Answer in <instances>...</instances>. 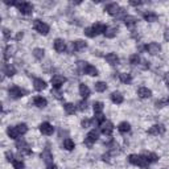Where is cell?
Here are the masks:
<instances>
[{"label":"cell","mask_w":169,"mask_h":169,"mask_svg":"<svg viewBox=\"0 0 169 169\" xmlns=\"http://www.w3.org/2000/svg\"><path fill=\"white\" fill-rule=\"evenodd\" d=\"M128 161H130L132 165H137L140 168H147L148 164H150L147 161V157L141 156V155H130L128 156Z\"/></svg>","instance_id":"1"},{"label":"cell","mask_w":169,"mask_h":169,"mask_svg":"<svg viewBox=\"0 0 169 169\" xmlns=\"http://www.w3.org/2000/svg\"><path fill=\"white\" fill-rule=\"evenodd\" d=\"M33 28H34V31L38 32L40 34H48L49 33V25L45 23H42L41 20H34L33 21Z\"/></svg>","instance_id":"2"},{"label":"cell","mask_w":169,"mask_h":169,"mask_svg":"<svg viewBox=\"0 0 169 169\" xmlns=\"http://www.w3.org/2000/svg\"><path fill=\"white\" fill-rule=\"evenodd\" d=\"M16 7L23 15H31L33 12V6L28 2H21V3H16Z\"/></svg>","instance_id":"3"},{"label":"cell","mask_w":169,"mask_h":169,"mask_svg":"<svg viewBox=\"0 0 169 169\" xmlns=\"http://www.w3.org/2000/svg\"><path fill=\"white\" fill-rule=\"evenodd\" d=\"M9 95H11L12 98L15 99H17V98H21L24 95H27L28 91L27 90H24V89L21 87H19V86H12V87H9Z\"/></svg>","instance_id":"4"},{"label":"cell","mask_w":169,"mask_h":169,"mask_svg":"<svg viewBox=\"0 0 169 169\" xmlns=\"http://www.w3.org/2000/svg\"><path fill=\"white\" fill-rule=\"evenodd\" d=\"M40 132L42 133V135H46V136H50L52 133L54 132V127L52 126L50 123L48 122H44L40 124Z\"/></svg>","instance_id":"5"},{"label":"cell","mask_w":169,"mask_h":169,"mask_svg":"<svg viewBox=\"0 0 169 169\" xmlns=\"http://www.w3.org/2000/svg\"><path fill=\"white\" fill-rule=\"evenodd\" d=\"M52 86L56 89V90H58V89H61V86L63 83L66 82V78L63 77V76H59V74H56L53 78H52Z\"/></svg>","instance_id":"6"},{"label":"cell","mask_w":169,"mask_h":169,"mask_svg":"<svg viewBox=\"0 0 169 169\" xmlns=\"http://www.w3.org/2000/svg\"><path fill=\"white\" fill-rule=\"evenodd\" d=\"M112 131H114V124H112L111 122L106 120V122H103V123L101 124V132L103 133V135L110 136L111 133H112Z\"/></svg>","instance_id":"7"},{"label":"cell","mask_w":169,"mask_h":169,"mask_svg":"<svg viewBox=\"0 0 169 169\" xmlns=\"http://www.w3.org/2000/svg\"><path fill=\"white\" fill-rule=\"evenodd\" d=\"M98 137H99V133H98V131H95V130H93V131H90L86 135V139H84V143L86 144H89V145H91V144H94L97 140H98Z\"/></svg>","instance_id":"8"},{"label":"cell","mask_w":169,"mask_h":169,"mask_svg":"<svg viewBox=\"0 0 169 169\" xmlns=\"http://www.w3.org/2000/svg\"><path fill=\"white\" fill-rule=\"evenodd\" d=\"M104 9H106L107 13H110L111 16H116V15H119V12H120L122 8L119 7L116 3H111V4H107Z\"/></svg>","instance_id":"9"},{"label":"cell","mask_w":169,"mask_h":169,"mask_svg":"<svg viewBox=\"0 0 169 169\" xmlns=\"http://www.w3.org/2000/svg\"><path fill=\"white\" fill-rule=\"evenodd\" d=\"M145 49H147V52L150 53V54H152V56H155V54L160 53L161 46L158 45L157 42H151V44H148V45L145 46Z\"/></svg>","instance_id":"10"},{"label":"cell","mask_w":169,"mask_h":169,"mask_svg":"<svg viewBox=\"0 0 169 169\" xmlns=\"http://www.w3.org/2000/svg\"><path fill=\"white\" fill-rule=\"evenodd\" d=\"M16 147L19 148V151L21 152V153H27V155H31V153H32L31 148H29V145L24 140H19L16 143Z\"/></svg>","instance_id":"11"},{"label":"cell","mask_w":169,"mask_h":169,"mask_svg":"<svg viewBox=\"0 0 169 169\" xmlns=\"http://www.w3.org/2000/svg\"><path fill=\"white\" fill-rule=\"evenodd\" d=\"M164 132H165V127H164L162 124H155V126H152L150 128V131H148L150 135H160V133H164Z\"/></svg>","instance_id":"12"},{"label":"cell","mask_w":169,"mask_h":169,"mask_svg":"<svg viewBox=\"0 0 169 169\" xmlns=\"http://www.w3.org/2000/svg\"><path fill=\"white\" fill-rule=\"evenodd\" d=\"M41 158L44 160V162H45L46 165H52V164H53V155H52V152L49 150H44L42 151Z\"/></svg>","instance_id":"13"},{"label":"cell","mask_w":169,"mask_h":169,"mask_svg":"<svg viewBox=\"0 0 169 169\" xmlns=\"http://www.w3.org/2000/svg\"><path fill=\"white\" fill-rule=\"evenodd\" d=\"M54 49H56V52H58V53H63L66 50L65 41H63L62 38H57L56 41H54Z\"/></svg>","instance_id":"14"},{"label":"cell","mask_w":169,"mask_h":169,"mask_svg":"<svg viewBox=\"0 0 169 169\" xmlns=\"http://www.w3.org/2000/svg\"><path fill=\"white\" fill-rule=\"evenodd\" d=\"M143 17H144V20H145V21H148V23L157 21V19H158L157 13L153 12V11H147V12H144V13H143Z\"/></svg>","instance_id":"15"},{"label":"cell","mask_w":169,"mask_h":169,"mask_svg":"<svg viewBox=\"0 0 169 169\" xmlns=\"http://www.w3.org/2000/svg\"><path fill=\"white\" fill-rule=\"evenodd\" d=\"M86 46H87L86 41H83V40H77V41H74V42L72 44V52H73V50L79 52V50H82V49H84Z\"/></svg>","instance_id":"16"},{"label":"cell","mask_w":169,"mask_h":169,"mask_svg":"<svg viewBox=\"0 0 169 169\" xmlns=\"http://www.w3.org/2000/svg\"><path fill=\"white\" fill-rule=\"evenodd\" d=\"M82 73H83V74H87V76H91V77H97V76H98V70L95 69V66L89 65V63H86V66L83 67Z\"/></svg>","instance_id":"17"},{"label":"cell","mask_w":169,"mask_h":169,"mask_svg":"<svg viewBox=\"0 0 169 169\" xmlns=\"http://www.w3.org/2000/svg\"><path fill=\"white\" fill-rule=\"evenodd\" d=\"M33 86H34V89H36L37 91H41V90H45V89H46V82L44 81V79H41V78H36L33 81Z\"/></svg>","instance_id":"18"},{"label":"cell","mask_w":169,"mask_h":169,"mask_svg":"<svg viewBox=\"0 0 169 169\" xmlns=\"http://www.w3.org/2000/svg\"><path fill=\"white\" fill-rule=\"evenodd\" d=\"M137 95L140 97L141 99H147V98H151L152 91H151L148 87H140V89L137 90Z\"/></svg>","instance_id":"19"},{"label":"cell","mask_w":169,"mask_h":169,"mask_svg":"<svg viewBox=\"0 0 169 169\" xmlns=\"http://www.w3.org/2000/svg\"><path fill=\"white\" fill-rule=\"evenodd\" d=\"M106 61L110 63L111 66H115V65H118V63H119V57L116 56L115 53H108L106 56Z\"/></svg>","instance_id":"20"},{"label":"cell","mask_w":169,"mask_h":169,"mask_svg":"<svg viewBox=\"0 0 169 169\" xmlns=\"http://www.w3.org/2000/svg\"><path fill=\"white\" fill-rule=\"evenodd\" d=\"M93 29H94V32H95V34L98 36V34H101V33H106L107 27L102 23H97V24H94L93 25Z\"/></svg>","instance_id":"21"},{"label":"cell","mask_w":169,"mask_h":169,"mask_svg":"<svg viewBox=\"0 0 169 169\" xmlns=\"http://www.w3.org/2000/svg\"><path fill=\"white\" fill-rule=\"evenodd\" d=\"M33 103H34V106H37L40 108H44V107H46L48 101L44 97H36L33 99Z\"/></svg>","instance_id":"22"},{"label":"cell","mask_w":169,"mask_h":169,"mask_svg":"<svg viewBox=\"0 0 169 169\" xmlns=\"http://www.w3.org/2000/svg\"><path fill=\"white\" fill-rule=\"evenodd\" d=\"M111 101L115 103V104H120V103H123V101H124V98H123V95L120 93H118V91H114L112 94H111Z\"/></svg>","instance_id":"23"},{"label":"cell","mask_w":169,"mask_h":169,"mask_svg":"<svg viewBox=\"0 0 169 169\" xmlns=\"http://www.w3.org/2000/svg\"><path fill=\"white\" fill-rule=\"evenodd\" d=\"M7 133H8V136L11 137V139H19V136H21L19 133V131H17V128H16V126L15 127H8V130H7Z\"/></svg>","instance_id":"24"},{"label":"cell","mask_w":169,"mask_h":169,"mask_svg":"<svg viewBox=\"0 0 169 169\" xmlns=\"http://www.w3.org/2000/svg\"><path fill=\"white\" fill-rule=\"evenodd\" d=\"M79 94L82 95V98H87L90 95V89L87 87V84H84V83L79 84Z\"/></svg>","instance_id":"25"},{"label":"cell","mask_w":169,"mask_h":169,"mask_svg":"<svg viewBox=\"0 0 169 169\" xmlns=\"http://www.w3.org/2000/svg\"><path fill=\"white\" fill-rule=\"evenodd\" d=\"M62 147L65 148L66 151H73L74 150V147H76V144H74V141L72 140V139H65V140H63V144H62Z\"/></svg>","instance_id":"26"},{"label":"cell","mask_w":169,"mask_h":169,"mask_svg":"<svg viewBox=\"0 0 169 169\" xmlns=\"http://www.w3.org/2000/svg\"><path fill=\"white\" fill-rule=\"evenodd\" d=\"M116 33H118L116 27H110V28L107 27V31H106V33H104V36H106L107 38H114L116 36Z\"/></svg>","instance_id":"27"},{"label":"cell","mask_w":169,"mask_h":169,"mask_svg":"<svg viewBox=\"0 0 169 169\" xmlns=\"http://www.w3.org/2000/svg\"><path fill=\"white\" fill-rule=\"evenodd\" d=\"M63 108H65V112L67 115H73V114L77 111V106L73 103H66L65 106H63Z\"/></svg>","instance_id":"28"},{"label":"cell","mask_w":169,"mask_h":169,"mask_svg":"<svg viewBox=\"0 0 169 169\" xmlns=\"http://www.w3.org/2000/svg\"><path fill=\"white\" fill-rule=\"evenodd\" d=\"M3 72H4V74H6L7 77H13L15 73H16V69H15V66H12V65H6Z\"/></svg>","instance_id":"29"},{"label":"cell","mask_w":169,"mask_h":169,"mask_svg":"<svg viewBox=\"0 0 169 169\" xmlns=\"http://www.w3.org/2000/svg\"><path fill=\"white\" fill-rule=\"evenodd\" d=\"M118 130H119V132L126 133V132H128V131L131 130V126H130V123H127V122H122L120 124H119Z\"/></svg>","instance_id":"30"},{"label":"cell","mask_w":169,"mask_h":169,"mask_svg":"<svg viewBox=\"0 0 169 169\" xmlns=\"http://www.w3.org/2000/svg\"><path fill=\"white\" fill-rule=\"evenodd\" d=\"M124 23H126V25H127V27L132 28V27L137 23V19H136V17H133V16H126V17H124Z\"/></svg>","instance_id":"31"},{"label":"cell","mask_w":169,"mask_h":169,"mask_svg":"<svg viewBox=\"0 0 169 169\" xmlns=\"http://www.w3.org/2000/svg\"><path fill=\"white\" fill-rule=\"evenodd\" d=\"M119 79L123 82V83H130L132 81V77H131V74H127V73H122V74H119Z\"/></svg>","instance_id":"32"},{"label":"cell","mask_w":169,"mask_h":169,"mask_svg":"<svg viewBox=\"0 0 169 169\" xmlns=\"http://www.w3.org/2000/svg\"><path fill=\"white\" fill-rule=\"evenodd\" d=\"M94 87H95V90H97L98 93H103V91H106L107 84L104 83V82H97L95 84H94Z\"/></svg>","instance_id":"33"},{"label":"cell","mask_w":169,"mask_h":169,"mask_svg":"<svg viewBox=\"0 0 169 169\" xmlns=\"http://www.w3.org/2000/svg\"><path fill=\"white\" fill-rule=\"evenodd\" d=\"M44 49H41V48H36V49H33V56L36 57L37 59H42L44 58Z\"/></svg>","instance_id":"34"},{"label":"cell","mask_w":169,"mask_h":169,"mask_svg":"<svg viewBox=\"0 0 169 169\" xmlns=\"http://www.w3.org/2000/svg\"><path fill=\"white\" fill-rule=\"evenodd\" d=\"M104 104L102 102H94V112L95 114H102Z\"/></svg>","instance_id":"35"},{"label":"cell","mask_w":169,"mask_h":169,"mask_svg":"<svg viewBox=\"0 0 169 169\" xmlns=\"http://www.w3.org/2000/svg\"><path fill=\"white\" fill-rule=\"evenodd\" d=\"M16 128H17V131H19L20 135H24V133H27V131H28V126H27L25 123H20V124H17Z\"/></svg>","instance_id":"36"},{"label":"cell","mask_w":169,"mask_h":169,"mask_svg":"<svg viewBox=\"0 0 169 169\" xmlns=\"http://www.w3.org/2000/svg\"><path fill=\"white\" fill-rule=\"evenodd\" d=\"M13 50H15V49H13V46H11V45L4 49V59H8L9 57H11L12 54H13Z\"/></svg>","instance_id":"37"},{"label":"cell","mask_w":169,"mask_h":169,"mask_svg":"<svg viewBox=\"0 0 169 169\" xmlns=\"http://www.w3.org/2000/svg\"><path fill=\"white\" fill-rule=\"evenodd\" d=\"M145 157H147V161L150 162V164H151V162H156V161L158 160V156L156 155V153H148Z\"/></svg>","instance_id":"38"},{"label":"cell","mask_w":169,"mask_h":169,"mask_svg":"<svg viewBox=\"0 0 169 169\" xmlns=\"http://www.w3.org/2000/svg\"><path fill=\"white\" fill-rule=\"evenodd\" d=\"M139 62H140V57L137 56V54H132L130 57V63L131 65H139Z\"/></svg>","instance_id":"39"},{"label":"cell","mask_w":169,"mask_h":169,"mask_svg":"<svg viewBox=\"0 0 169 169\" xmlns=\"http://www.w3.org/2000/svg\"><path fill=\"white\" fill-rule=\"evenodd\" d=\"M12 164H13L15 169H24V168H25V165H24V162L21 160H13Z\"/></svg>","instance_id":"40"},{"label":"cell","mask_w":169,"mask_h":169,"mask_svg":"<svg viewBox=\"0 0 169 169\" xmlns=\"http://www.w3.org/2000/svg\"><path fill=\"white\" fill-rule=\"evenodd\" d=\"M84 34H86L87 37H95V36H97L95 32H94V29H93V27L84 28Z\"/></svg>","instance_id":"41"},{"label":"cell","mask_w":169,"mask_h":169,"mask_svg":"<svg viewBox=\"0 0 169 169\" xmlns=\"http://www.w3.org/2000/svg\"><path fill=\"white\" fill-rule=\"evenodd\" d=\"M3 36H4V38H6V40H8L9 37H11V31L7 29V28H4L3 29Z\"/></svg>","instance_id":"42"},{"label":"cell","mask_w":169,"mask_h":169,"mask_svg":"<svg viewBox=\"0 0 169 169\" xmlns=\"http://www.w3.org/2000/svg\"><path fill=\"white\" fill-rule=\"evenodd\" d=\"M78 108H79L81 111H84V110L87 108V103H86V102H79V103H78Z\"/></svg>","instance_id":"43"},{"label":"cell","mask_w":169,"mask_h":169,"mask_svg":"<svg viewBox=\"0 0 169 169\" xmlns=\"http://www.w3.org/2000/svg\"><path fill=\"white\" fill-rule=\"evenodd\" d=\"M6 157H7V161H13V153L11 152V151H7L6 152Z\"/></svg>","instance_id":"44"},{"label":"cell","mask_w":169,"mask_h":169,"mask_svg":"<svg viewBox=\"0 0 169 169\" xmlns=\"http://www.w3.org/2000/svg\"><path fill=\"white\" fill-rule=\"evenodd\" d=\"M90 123H91V120H89V119H84V120H82V127L86 128V127L90 126Z\"/></svg>","instance_id":"45"},{"label":"cell","mask_w":169,"mask_h":169,"mask_svg":"<svg viewBox=\"0 0 169 169\" xmlns=\"http://www.w3.org/2000/svg\"><path fill=\"white\" fill-rule=\"evenodd\" d=\"M164 38H165V40H167V41L169 42V28L167 29V31H165V32H164Z\"/></svg>","instance_id":"46"},{"label":"cell","mask_w":169,"mask_h":169,"mask_svg":"<svg viewBox=\"0 0 169 169\" xmlns=\"http://www.w3.org/2000/svg\"><path fill=\"white\" fill-rule=\"evenodd\" d=\"M164 103H167V101H157L156 102V107H162Z\"/></svg>","instance_id":"47"},{"label":"cell","mask_w":169,"mask_h":169,"mask_svg":"<svg viewBox=\"0 0 169 169\" xmlns=\"http://www.w3.org/2000/svg\"><path fill=\"white\" fill-rule=\"evenodd\" d=\"M131 6H141L143 2H130Z\"/></svg>","instance_id":"48"},{"label":"cell","mask_w":169,"mask_h":169,"mask_svg":"<svg viewBox=\"0 0 169 169\" xmlns=\"http://www.w3.org/2000/svg\"><path fill=\"white\" fill-rule=\"evenodd\" d=\"M164 79H165V82H167V84L169 86V72L168 73H165V77H164Z\"/></svg>","instance_id":"49"},{"label":"cell","mask_w":169,"mask_h":169,"mask_svg":"<svg viewBox=\"0 0 169 169\" xmlns=\"http://www.w3.org/2000/svg\"><path fill=\"white\" fill-rule=\"evenodd\" d=\"M23 36H24L23 32H19V33H17V36H16V40H17V41H19V40H21V38H23Z\"/></svg>","instance_id":"50"},{"label":"cell","mask_w":169,"mask_h":169,"mask_svg":"<svg viewBox=\"0 0 169 169\" xmlns=\"http://www.w3.org/2000/svg\"><path fill=\"white\" fill-rule=\"evenodd\" d=\"M46 169H58L56 165H53V164H52V165H48V168Z\"/></svg>","instance_id":"51"},{"label":"cell","mask_w":169,"mask_h":169,"mask_svg":"<svg viewBox=\"0 0 169 169\" xmlns=\"http://www.w3.org/2000/svg\"><path fill=\"white\" fill-rule=\"evenodd\" d=\"M164 169H167V168H164Z\"/></svg>","instance_id":"52"},{"label":"cell","mask_w":169,"mask_h":169,"mask_svg":"<svg viewBox=\"0 0 169 169\" xmlns=\"http://www.w3.org/2000/svg\"><path fill=\"white\" fill-rule=\"evenodd\" d=\"M168 102H169V101H168Z\"/></svg>","instance_id":"53"}]
</instances>
